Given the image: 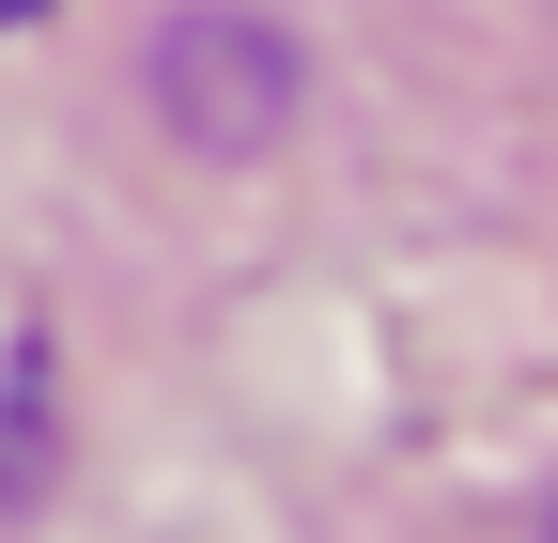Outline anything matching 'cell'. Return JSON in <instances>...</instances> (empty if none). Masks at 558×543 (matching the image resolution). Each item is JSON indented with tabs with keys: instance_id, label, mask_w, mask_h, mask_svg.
Segmentation results:
<instances>
[{
	"instance_id": "cell-1",
	"label": "cell",
	"mask_w": 558,
	"mask_h": 543,
	"mask_svg": "<svg viewBox=\"0 0 558 543\" xmlns=\"http://www.w3.org/2000/svg\"><path fill=\"white\" fill-rule=\"evenodd\" d=\"M16 16H32V0H0V32H16Z\"/></svg>"
}]
</instances>
